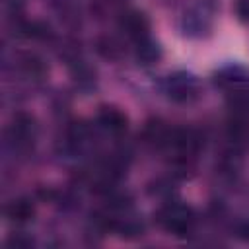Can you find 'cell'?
<instances>
[{
  "label": "cell",
  "mask_w": 249,
  "mask_h": 249,
  "mask_svg": "<svg viewBox=\"0 0 249 249\" xmlns=\"http://www.w3.org/2000/svg\"><path fill=\"white\" fill-rule=\"evenodd\" d=\"M154 216H156V222L163 230H167V231H171L175 235L187 233L191 230L193 222H195V212L189 206L179 204V202H165V204H161Z\"/></svg>",
  "instance_id": "cell-1"
},
{
  "label": "cell",
  "mask_w": 249,
  "mask_h": 249,
  "mask_svg": "<svg viewBox=\"0 0 249 249\" xmlns=\"http://www.w3.org/2000/svg\"><path fill=\"white\" fill-rule=\"evenodd\" d=\"M163 91L177 103H189L198 97V82L187 72H175L165 78Z\"/></svg>",
  "instance_id": "cell-2"
},
{
  "label": "cell",
  "mask_w": 249,
  "mask_h": 249,
  "mask_svg": "<svg viewBox=\"0 0 249 249\" xmlns=\"http://www.w3.org/2000/svg\"><path fill=\"white\" fill-rule=\"evenodd\" d=\"M35 132H37V124H35V119L31 115H27V113L14 115L12 124L8 128V136L14 144V148H18V150L29 148L33 138H35Z\"/></svg>",
  "instance_id": "cell-3"
},
{
  "label": "cell",
  "mask_w": 249,
  "mask_h": 249,
  "mask_svg": "<svg viewBox=\"0 0 249 249\" xmlns=\"http://www.w3.org/2000/svg\"><path fill=\"white\" fill-rule=\"evenodd\" d=\"M119 29L128 37L132 39L134 43L144 39V37H150L148 31H150V21L148 18L138 12V10H128L124 12L121 18H119Z\"/></svg>",
  "instance_id": "cell-4"
},
{
  "label": "cell",
  "mask_w": 249,
  "mask_h": 249,
  "mask_svg": "<svg viewBox=\"0 0 249 249\" xmlns=\"http://www.w3.org/2000/svg\"><path fill=\"white\" fill-rule=\"evenodd\" d=\"M97 124L105 132L119 136L126 130V117L123 111H119L115 107H101V111L97 113Z\"/></svg>",
  "instance_id": "cell-5"
},
{
  "label": "cell",
  "mask_w": 249,
  "mask_h": 249,
  "mask_svg": "<svg viewBox=\"0 0 249 249\" xmlns=\"http://www.w3.org/2000/svg\"><path fill=\"white\" fill-rule=\"evenodd\" d=\"M95 53L105 60H119L124 54V45L115 35H101L95 41Z\"/></svg>",
  "instance_id": "cell-6"
},
{
  "label": "cell",
  "mask_w": 249,
  "mask_h": 249,
  "mask_svg": "<svg viewBox=\"0 0 249 249\" xmlns=\"http://www.w3.org/2000/svg\"><path fill=\"white\" fill-rule=\"evenodd\" d=\"M171 128H167L161 121H148L142 128V138L146 144L152 146H167L169 144Z\"/></svg>",
  "instance_id": "cell-7"
},
{
  "label": "cell",
  "mask_w": 249,
  "mask_h": 249,
  "mask_svg": "<svg viewBox=\"0 0 249 249\" xmlns=\"http://www.w3.org/2000/svg\"><path fill=\"white\" fill-rule=\"evenodd\" d=\"M4 212H6V218H8L10 222H14V224H25V222H29V220L33 218L35 208H33L31 200H27V198H18V200H12V202L6 206Z\"/></svg>",
  "instance_id": "cell-8"
},
{
  "label": "cell",
  "mask_w": 249,
  "mask_h": 249,
  "mask_svg": "<svg viewBox=\"0 0 249 249\" xmlns=\"http://www.w3.org/2000/svg\"><path fill=\"white\" fill-rule=\"evenodd\" d=\"M160 56H161V49L154 39L144 37L136 41V60L140 64H154Z\"/></svg>",
  "instance_id": "cell-9"
},
{
  "label": "cell",
  "mask_w": 249,
  "mask_h": 249,
  "mask_svg": "<svg viewBox=\"0 0 249 249\" xmlns=\"http://www.w3.org/2000/svg\"><path fill=\"white\" fill-rule=\"evenodd\" d=\"M70 68H72V78L78 84V88H82V89L93 88V84H95V70L89 64H86L84 60H78V62L70 64Z\"/></svg>",
  "instance_id": "cell-10"
},
{
  "label": "cell",
  "mask_w": 249,
  "mask_h": 249,
  "mask_svg": "<svg viewBox=\"0 0 249 249\" xmlns=\"http://www.w3.org/2000/svg\"><path fill=\"white\" fill-rule=\"evenodd\" d=\"M19 70L29 78H43L47 72V66L41 56L37 54H23L19 58Z\"/></svg>",
  "instance_id": "cell-11"
},
{
  "label": "cell",
  "mask_w": 249,
  "mask_h": 249,
  "mask_svg": "<svg viewBox=\"0 0 249 249\" xmlns=\"http://www.w3.org/2000/svg\"><path fill=\"white\" fill-rule=\"evenodd\" d=\"M113 230L119 231L121 237L132 239V237H138V235L144 233V224L140 220H136V218H117Z\"/></svg>",
  "instance_id": "cell-12"
},
{
  "label": "cell",
  "mask_w": 249,
  "mask_h": 249,
  "mask_svg": "<svg viewBox=\"0 0 249 249\" xmlns=\"http://www.w3.org/2000/svg\"><path fill=\"white\" fill-rule=\"evenodd\" d=\"M171 191H173V181L171 179H156L154 185L150 187V193L158 195V196H167V195H171Z\"/></svg>",
  "instance_id": "cell-13"
},
{
  "label": "cell",
  "mask_w": 249,
  "mask_h": 249,
  "mask_svg": "<svg viewBox=\"0 0 249 249\" xmlns=\"http://www.w3.org/2000/svg\"><path fill=\"white\" fill-rule=\"evenodd\" d=\"M237 16L243 19V21H249V0H241L237 4Z\"/></svg>",
  "instance_id": "cell-14"
},
{
  "label": "cell",
  "mask_w": 249,
  "mask_h": 249,
  "mask_svg": "<svg viewBox=\"0 0 249 249\" xmlns=\"http://www.w3.org/2000/svg\"><path fill=\"white\" fill-rule=\"evenodd\" d=\"M8 243L10 245H16V247H27V245H31V239H27L23 235H14V237L8 239Z\"/></svg>",
  "instance_id": "cell-15"
},
{
  "label": "cell",
  "mask_w": 249,
  "mask_h": 249,
  "mask_svg": "<svg viewBox=\"0 0 249 249\" xmlns=\"http://www.w3.org/2000/svg\"><path fill=\"white\" fill-rule=\"evenodd\" d=\"M107 2H121V0H107Z\"/></svg>",
  "instance_id": "cell-16"
}]
</instances>
